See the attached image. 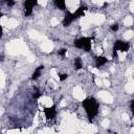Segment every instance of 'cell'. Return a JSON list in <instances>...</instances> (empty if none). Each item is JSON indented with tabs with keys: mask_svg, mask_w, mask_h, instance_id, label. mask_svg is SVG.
Segmentation results:
<instances>
[{
	"mask_svg": "<svg viewBox=\"0 0 134 134\" xmlns=\"http://www.w3.org/2000/svg\"><path fill=\"white\" fill-rule=\"evenodd\" d=\"M82 106L86 111L89 121H92L98 113L99 104L94 97H87L82 102Z\"/></svg>",
	"mask_w": 134,
	"mask_h": 134,
	"instance_id": "cell-1",
	"label": "cell"
},
{
	"mask_svg": "<svg viewBox=\"0 0 134 134\" xmlns=\"http://www.w3.org/2000/svg\"><path fill=\"white\" fill-rule=\"evenodd\" d=\"M92 39L89 37H81L76 40H74L73 45L79 48V49H84L85 51H90L91 50V42Z\"/></svg>",
	"mask_w": 134,
	"mask_h": 134,
	"instance_id": "cell-2",
	"label": "cell"
},
{
	"mask_svg": "<svg viewBox=\"0 0 134 134\" xmlns=\"http://www.w3.org/2000/svg\"><path fill=\"white\" fill-rule=\"evenodd\" d=\"M130 48V44L126 41H121V40H117L114 42L113 44V50H112V55L113 58H117V51H122V52H127Z\"/></svg>",
	"mask_w": 134,
	"mask_h": 134,
	"instance_id": "cell-3",
	"label": "cell"
},
{
	"mask_svg": "<svg viewBox=\"0 0 134 134\" xmlns=\"http://www.w3.org/2000/svg\"><path fill=\"white\" fill-rule=\"evenodd\" d=\"M38 4V0H24V15L28 17L32 14L34 7Z\"/></svg>",
	"mask_w": 134,
	"mask_h": 134,
	"instance_id": "cell-4",
	"label": "cell"
},
{
	"mask_svg": "<svg viewBox=\"0 0 134 134\" xmlns=\"http://www.w3.org/2000/svg\"><path fill=\"white\" fill-rule=\"evenodd\" d=\"M44 114H45V117L47 119H52L55 117L57 115V109H55V105H52L51 107H48V108H44Z\"/></svg>",
	"mask_w": 134,
	"mask_h": 134,
	"instance_id": "cell-5",
	"label": "cell"
},
{
	"mask_svg": "<svg viewBox=\"0 0 134 134\" xmlns=\"http://www.w3.org/2000/svg\"><path fill=\"white\" fill-rule=\"evenodd\" d=\"M74 20H75V18H74V16H73V13L66 12V13H65V16H64V18H63L62 24H63V26L67 27V26H69Z\"/></svg>",
	"mask_w": 134,
	"mask_h": 134,
	"instance_id": "cell-6",
	"label": "cell"
},
{
	"mask_svg": "<svg viewBox=\"0 0 134 134\" xmlns=\"http://www.w3.org/2000/svg\"><path fill=\"white\" fill-rule=\"evenodd\" d=\"M107 62H108V59H107L106 57L98 55V57L95 58V67H96V68H100V67L104 66Z\"/></svg>",
	"mask_w": 134,
	"mask_h": 134,
	"instance_id": "cell-7",
	"label": "cell"
},
{
	"mask_svg": "<svg viewBox=\"0 0 134 134\" xmlns=\"http://www.w3.org/2000/svg\"><path fill=\"white\" fill-rule=\"evenodd\" d=\"M87 10V6H80L74 13H73V16H74V18L75 19H79V18H81V17H84L85 16V12Z\"/></svg>",
	"mask_w": 134,
	"mask_h": 134,
	"instance_id": "cell-8",
	"label": "cell"
},
{
	"mask_svg": "<svg viewBox=\"0 0 134 134\" xmlns=\"http://www.w3.org/2000/svg\"><path fill=\"white\" fill-rule=\"evenodd\" d=\"M43 69H44V66H43V65L38 66V67L34 70V72H32V74H31V80H34V81L38 80V79L40 77V75H41V73H42Z\"/></svg>",
	"mask_w": 134,
	"mask_h": 134,
	"instance_id": "cell-9",
	"label": "cell"
},
{
	"mask_svg": "<svg viewBox=\"0 0 134 134\" xmlns=\"http://www.w3.org/2000/svg\"><path fill=\"white\" fill-rule=\"evenodd\" d=\"M53 4L57 8L61 10H65L66 8V1L65 0H53Z\"/></svg>",
	"mask_w": 134,
	"mask_h": 134,
	"instance_id": "cell-10",
	"label": "cell"
},
{
	"mask_svg": "<svg viewBox=\"0 0 134 134\" xmlns=\"http://www.w3.org/2000/svg\"><path fill=\"white\" fill-rule=\"evenodd\" d=\"M82 67H83V62H82V59L81 58H75L74 59V69L75 70H80V69H82Z\"/></svg>",
	"mask_w": 134,
	"mask_h": 134,
	"instance_id": "cell-11",
	"label": "cell"
},
{
	"mask_svg": "<svg viewBox=\"0 0 134 134\" xmlns=\"http://www.w3.org/2000/svg\"><path fill=\"white\" fill-rule=\"evenodd\" d=\"M110 28H111L112 31H117L119 29V25H118V23H114V24H112L110 26Z\"/></svg>",
	"mask_w": 134,
	"mask_h": 134,
	"instance_id": "cell-12",
	"label": "cell"
},
{
	"mask_svg": "<svg viewBox=\"0 0 134 134\" xmlns=\"http://www.w3.org/2000/svg\"><path fill=\"white\" fill-rule=\"evenodd\" d=\"M4 1H5L6 5H7L8 7H13V6L15 5V3H16V1H15V0H4Z\"/></svg>",
	"mask_w": 134,
	"mask_h": 134,
	"instance_id": "cell-13",
	"label": "cell"
},
{
	"mask_svg": "<svg viewBox=\"0 0 134 134\" xmlns=\"http://www.w3.org/2000/svg\"><path fill=\"white\" fill-rule=\"evenodd\" d=\"M67 77H68V74H67V73H61V74H59V80H60L61 82L65 81Z\"/></svg>",
	"mask_w": 134,
	"mask_h": 134,
	"instance_id": "cell-14",
	"label": "cell"
},
{
	"mask_svg": "<svg viewBox=\"0 0 134 134\" xmlns=\"http://www.w3.org/2000/svg\"><path fill=\"white\" fill-rule=\"evenodd\" d=\"M66 52H67V49L62 48V49H60V50L58 51V54H59V55H61V57H64V55L66 54Z\"/></svg>",
	"mask_w": 134,
	"mask_h": 134,
	"instance_id": "cell-15",
	"label": "cell"
},
{
	"mask_svg": "<svg viewBox=\"0 0 134 134\" xmlns=\"http://www.w3.org/2000/svg\"><path fill=\"white\" fill-rule=\"evenodd\" d=\"M130 109H131L132 114L134 115V99H132V100H131V103H130Z\"/></svg>",
	"mask_w": 134,
	"mask_h": 134,
	"instance_id": "cell-16",
	"label": "cell"
}]
</instances>
